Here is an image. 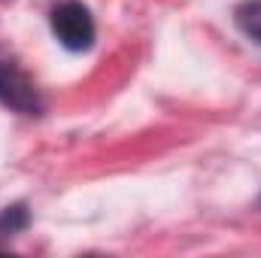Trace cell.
Listing matches in <instances>:
<instances>
[{
    "label": "cell",
    "instance_id": "cell-1",
    "mask_svg": "<svg viewBox=\"0 0 261 258\" xmlns=\"http://www.w3.org/2000/svg\"><path fill=\"white\" fill-rule=\"evenodd\" d=\"M52 34L58 37V43L64 49L85 52L94 43V18L82 3L67 0V3L52 9Z\"/></svg>",
    "mask_w": 261,
    "mask_h": 258
},
{
    "label": "cell",
    "instance_id": "cell-2",
    "mask_svg": "<svg viewBox=\"0 0 261 258\" xmlns=\"http://www.w3.org/2000/svg\"><path fill=\"white\" fill-rule=\"evenodd\" d=\"M0 100L6 107L18 110V113H28V116L40 113L37 88L31 85V79L21 70H15V67L6 64V61H0Z\"/></svg>",
    "mask_w": 261,
    "mask_h": 258
},
{
    "label": "cell",
    "instance_id": "cell-3",
    "mask_svg": "<svg viewBox=\"0 0 261 258\" xmlns=\"http://www.w3.org/2000/svg\"><path fill=\"white\" fill-rule=\"evenodd\" d=\"M234 18H237L240 31H243L246 37H252L255 43H261V0H246V3H240L237 12H234Z\"/></svg>",
    "mask_w": 261,
    "mask_h": 258
},
{
    "label": "cell",
    "instance_id": "cell-4",
    "mask_svg": "<svg viewBox=\"0 0 261 258\" xmlns=\"http://www.w3.org/2000/svg\"><path fill=\"white\" fill-rule=\"evenodd\" d=\"M24 222H28L24 207H9V210H3V216H0V234H12V231L24 228Z\"/></svg>",
    "mask_w": 261,
    "mask_h": 258
}]
</instances>
